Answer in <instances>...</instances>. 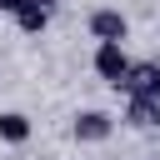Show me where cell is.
<instances>
[{
	"instance_id": "7a4b0ae2",
	"label": "cell",
	"mask_w": 160,
	"mask_h": 160,
	"mask_svg": "<svg viewBox=\"0 0 160 160\" xmlns=\"http://www.w3.org/2000/svg\"><path fill=\"white\" fill-rule=\"evenodd\" d=\"M90 70L105 80V85H125L130 80V70H135V60L125 55V45H95V55H90Z\"/></svg>"
},
{
	"instance_id": "5b68a950",
	"label": "cell",
	"mask_w": 160,
	"mask_h": 160,
	"mask_svg": "<svg viewBox=\"0 0 160 160\" xmlns=\"http://www.w3.org/2000/svg\"><path fill=\"white\" fill-rule=\"evenodd\" d=\"M160 85V60H135V70H130V80L120 85L125 95H150Z\"/></svg>"
},
{
	"instance_id": "9c48e42d",
	"label": "cell",
	"mask_w": 160,
	"mask_h": 160,
	"mask_svg": "<svg viewBox=\"0 0 160 160\" xmlns=\"http://www.w3.org/2000/svg\"><path fill=\"white\" fill-rule=\"evenodd\" d=\"M35 5H45V10H55V5H60V0H35Z\"/></svg>"
},
{
	"instance_id": "30bf717a",
	"label": "cell",
	"mask_w": 160,
	"mask_h": 160,
	"mask_svg": "<svg viewBox=\"0 0 160 160\" xmlns=\"http://www.w3.org/2000/svg\"><path fill=\"white\" fill-rule=\"evenodd\" d=\"M150 100H155V105H160V85H155V90H150Z\"/></svg>"
},
{
	"instance_id": "52a82bcc",
	"label": "cell",
	"mask_w": 160,
	"mask_h": 160,
	"mask_svg": "<svg viewBox=\"0 0 160 160\" xmlns=\"http://www.w3.org/2000/svg\"><path fill=\"white\" fill-rule=\"evenodd\" d=\"M15 30H20V35H45V30H50V10L30 0V5L15 15Z\"/></svg>"
},
{
	"instance_id": "3957f363",
	"label": "cell",
	"mask_w": 160,
	"mask_h": 160,
	"mask_svg": "<svg viewBox=\"0 0 160 160\" xmlns=\"http://www.w3.org/2000/svg\"><path fill=\"white\" fill-rule=\"evenodd\" d=\"M70 135H75L80 145H105V140L115 135V115H110V110H75Z\"/></svg>"
},
{
	"instance_id": "277c9868",
	"label": "cell",
	"mask_w": 160,
	"mask_h": 160,
	"mask_svg": "<svg viewBox=\"0 0 160 160\" xmlns=\"http://www.w3.org/2000/svg\"><path fill=\"white\" fill-rule=\"evenodd\" d=\"M130 130H155L160 125V105L150 95H125V115H120Z\"/></svg>"
},
{
	"instance_id": "6da1fadb",
	"label": "cell",
	"mask_w": 160,
	"mask_h": 160,
	"mask_svg": "<svg viewBox=\"0 0 160 160\" xmlns=\"http://www.w3.org/2000/svg\"><path fill=\"white\" fill-rule=\"evenodd\" d=\"M85 30H90L95 45H125L130 20H125V10H115V5H95V10L85 15Z\"/></svg>"
},
{
	"instance_id": "ba28073f",
	"label": "cell",
	"mask_w": 160,
	"mask_h": 160,
	"mask_svg": "<svg viewBox=\"0 0 160 160\" xmlns=\"http://www.w3.org/2000/svg\"><path fill=\"white\" fill-rule=\"evenodd\" d=\"M25 5H30V0H0V15H10V20H15V15L25 10Z\"/></svg>"
},
{
	"instance_id": "8992f818",
	"label": "cell",
	"mask_w": 160,
	"mask_h": 160,
	"mask_svg": "<svg viewBox=\"0 0 160 160\" xmlns=\"http://www.w3.org/2000/svg\"><path fill=\"white\" fill-rule=\"evenodd\" d=\"M30 135H35V125H30L25 110H0V140L5 145H25Z\"/></svg>"
}]
</instances>
